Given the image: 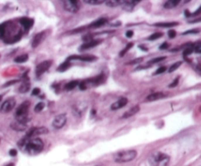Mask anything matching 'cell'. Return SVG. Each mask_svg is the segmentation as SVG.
<instances>
[{
	"label": "cell",
	"instance_id": "cell-1",
	"mask_svg": "<svg viewBox=\"0 0 201 166\" xmlns=\"http://www.w3.org/2000/svg\"><path fill=\"white\" fill-rule=\"evenodd\" d=\"M43 148H44V144L42 140L39 139V138H30V139L28 140L24 151H27L29 154L35 155V154L41 153Z\"/></svg>",
	"mask_w": 201,
	"mask_h": 166
},
{
	"label": "cell",
	"instance_id": "cell-2",
	"mask_svg": "<svg viewBox=\"0 0 201 166\" xmlns=\"http://www.w3.org/2000/svg\"><path fill=\"white\" fill-rule=\"evenodd\" d=\"M150 166H168L170 162V156L166 153L156 151L153 153L148 158Z\"/></svg>",
	"mask_w": 201,
	"mask_h": 166
},
{
	"label": "cell",
	"instance_id": "cell-3",
	"mask_svg": "<svg viewBox=\"0 0 201 166\" xmlns=\"http://www.w3.org/2000/svg\"><path fill=\"white\" fill-rule=\"evenodd\" d=\"M136 151L135 150H126L121 151L115 153L114 155V160L118 163H124V162H129L132 161L136 157Z\"/></svg>",
	"mask_w": 201,
	"mask_h": 166
},
{
	"label": "cell",
	"instance_id": "cell-4",
	"mask_svg": "<svg viewBox=\"0 0 201 166\" xmlns=\"http://www.w3.org/2000/svg\"><path fill=\"white\" fill-rule=\"evenodd\" d=\"M30 102H24L22 105H20L16 111V120L23 123H28L29 121V109H30Z\"/></svg>",
	"mask_w": 201,
	"mask_h": 166
},
{
	"label": "cell",
	"instance_id": "cell-5",
	"mask_svg": "<svg viewBox=\"0 0 201 166\" xmlns=\"http://www.w3.org/2000/svg\"><path fill=\"white\" fill-rule=\"evenodd\" d=\"M63 6L67 12L73 14L77 13L80 9L79 1H76V0H65V1H63Z\"/></svg>",
	"mask_w": 201,
	"mask_h": 166
},
{
	"label": "cell",
	"instance_id": "cell-6",
	"mask_svg": "<svg viewBox=\"0 0 201 166\" xmlns=\"http://www.w3.org/2000/svg\"><path fill=\"white\" fill-rule=\"evenodd\" d=\"M15 106H16V100L14 98H10V99L5 101L2 104V106H0V112H2V113H8V112H10L15 108Z\"/></svg>",
	"mask_w": 201,
	"mask_h": 166
},
{
	"label": "cell",
	"instance_id": "cell-7",
	"mask_svg": "<svg viewBox=\"0 0 201 166\" xmlns=\"http://www.w3.org/2000/svg\"><path fill=\"white\" fill-rule=\"evenodd\" d=\"M51 64H52V61H50V60L43 61V62H41L40 64H38L37 66H36V69H35L36 76H40L43 72H45L46 70H48L49 67H51Z\"/></svg>",
	"mask_w": 201,
	"mask_h": 166
},
{
	"label": "cell",
	"instance_id": "cell-8",
	"mask_svg": "<svg viewBox=\"0 0 201 166\" xmlns=\"http://www.w3.org/2000/svg\"><path fill=\"white\" fill-rule=\"evenodd\" d=\"M67 122V116L65 113H61L55 116V118L53 119L52 125L55 129H61Z\"/></svg>",
	"mask_w": 201,
	"mask_h": 166
},
{
	"label": "cell",
	"instance_id": "cell-9",
	"mask_svg": "<svg viewBox=\"0 0 201 166\" xmlns=\"http://www.w3.org/2000/svg\"><path fill=\"white\" fill-rule=\"evenodd\" d=\"M48 133V130H47V128L45 127H35V128H32L30 129V131L28 132V134L26 135L25 137L29 138H33L35 136H37V135H41V134H46Z\"/></svg>",
	"mask_w": 201,
	"mask_h": 166
},
{
	"label": "cell",
	"instance_id": "cell-10",
	"mask_svg": "<svg viewBox=\"0 0 201 166\" xmlns=\"http://www.w3.org/2000/svg\"><path fill=\"white\" fill-rule=\"evenodd\" d=\"M68 61L71 60H80V61H83V62H92L97 60V58L93 55H72L67 59Z\"/></svg>",
	"mask_w": 201,
	"mask_h": 166
},
{
	"label": "cell",
	"instance_id": "cell-11",
	"mask_svg": "<svg viewBox=\"0 0 201 166\" xmlns=\"http://www.w3.org/2000/svg\"><path fill=\"white\" fill-rule=\"evenodd\" d=\"M86 109V104L83 102H79L76 106H73V111H74L75 115H78V116H82L83 112L85 111Z\"/></svg>",
	"mask_w": 201,
	"mask_h": 166
},
{
	"label": "cell",
	"instance_id": "cell-12",
	"mask_svg": "<svg viewBox=\"0 0 201 166\" xmlns=\"http://www.w3.org/2000/svg\"><path fill=\"white\" fill-rule=\"evenodd\" d=\"M128 104V99L127 98H120L119 100H117L115 103H113L111 105V109L112 111H116V109H120Z\"/></svg>",
	"mask_w": 201,
	"mask_h": 166
},
{
	"label": "cell",
	"instance_id": "cell-13",
	"mask_svg": "<svg viewBox=\"0 0 201 166\" xmlns=\"http://www.w3.org/2000/svg\"><path fill=\"white\" fill-rule=\"evenodd\" d=\"M164 97H166V94H164L163 92H155L148 95L146 97V99H145V102H154V101L163 99Z\"/></svg>",
	"mask_w": 201,
	"mask_h": 166
},
{
	"label": "cell",
	"instance_id": "cell-14",
	"mask_svg": "<svg viewBox=\"0 0 201 166\" xmlns=\"http://www.w3.org/2000/svg\"><path fill=\"white\" fill-rule=\"evenodd\" d=\"M44 38H45V32H41L39 33H37V34H35V37H33V39H32V48L37 47L38 45H39L41 42L44 40Z\"/></svg>",
	"mask_w": 201,
	"mask_h": 166
},
{
	"label": "cell",
	"instance_id": "cell-15",
	"mask_svg": "<svg viewBox=\"0 0 201 166\" xmlns=\"http://www.w3.org/2000/svg\"><path fill=\"white\" fill-rule=\"evenodd\" d=\"M102 42V40H100V39H93V40L89 41V42H85V43H83L82 46L80 47V51H83V50H87V49H90V48H93V47L97 46L98 44H100Z\"/></svg>",
	"mask_w": 201,
	"mask_h": 166
},
{
	"label": "cell",
	"instance_id": "cell-16",
	"mask_svg": "<svg viewBox=\"0 0 201 166\" xmlns=\"http://www.w3.org/2000/svg\"><path fill=\"white\" fill-rule=\"evenodd\" d=\"M20 22H21V25L23 26V27L26 30H29L30 27L33 26V20L30 19V18H27V17L22 18L20 20Z\"/></svg>",
	"mask_w": 201,
	"mask_h": 166
},
{
	"label": "cell",
	"instance_id": "cell-17",
	"mask_svg": "<svg viewBox=\"0 0 201 166\" xmlns=\"http://www.w3.org/2000/svg\"><path fill=\"white\" fill-rule=\"evenodd\" d=\"M11 127L16 131H24V130H26L28 127V123H23V122L17 121L16 120L15 122H13L12 124H11Z\"/></svg>",
	"mask_w": 201,
	"mask_h": 166
},
{
	"label": "cell",
	"instance_id": "cell-18",
	"mask_svg": "<svg viewBox=\"0 0 201 166\" xmlns=\"http://www.w3.org/2000/svg\"><path fill=\"white\" fill-rule=\"evenodd\" d=\"M139 1H123V9L128 11V12H130L136 4H138Z\"/></svg>",
	"mask_w": 201,
	"mask_h": 166
},
{
	"label": "cell",
	"instance_id": "cell-19",
	"mask_svg": "<svg viewBox=\"0 0 201 166\" xmlns=\"http://www.w3.org/2000/svg\"><path fill=\"white\" fill-rule=\"evenodd\" d=\"M139 109H140V108H139V106H133L132 109H130L129 111H128L124 115H123V118H129V117H130V116H133V115H135V113H138V112L139 111Z\"/></svg>",
	"mask_w": 201,
	"mask_h": 166
},
{
	"label": "cell",
	"instance_id": "cell-20",
	"mask_svg": "<svg viewBox=\"0 0 201 166\" xmlns=\"http://www.w3.org/2000/svg\"><path fill=\"white\" fill-rule=\"evenodd\" d=\"M154 26H155V27H169V29H171V27H174L178 26V22H157V24H155Z\"/></svg>",
	"mask_w": 201,
	"mask_h": 166
},
{
	"label": "cell",
	"instance_id": "cell-21",
	"mask_svg": "<svg viewBox=\"0 0 201 166\" xmlns=\"http://www.w3.org/2000/svg\"><path fill=\"white\" fill-rule=\"evenodd\" d=\"M106 22H107V19L101 18V19H98V20H96V21H94L92 24H90L89 27H100L104 26Z\"/></svg>",
	"mask_w": 201,
	"mask_h": 166
},
{
	"label": "cell",
	"instance_id": "cell-22",
	"mask_svg": "<svg viewBox=\"0 0 201 166\" xmlns=\"http://www.w3.org/2000/svg\"><path fill=\"white\" fill-rule=\"evenodd\" d=\"M180 4V0H169L164 3V8L166 9H172V8L177 7Z\"/></svg>",
	"mask_w": 201,
	"mask_h": 166
},
{
	"label": "cell",
	"instance_id": "cell-23",
	"mask_svg": "<svg viewBox=\"0 0 201 166\" xmlns=\"http://www.w3.org/2000/svg\"><path fill=\"white\" fill-rule=\"evenodd\" d=\"M30 88V83L29 81H25L21 84V86L19 87V92L20 93H27Z\"/></svg>",
	"mask_w": 201,
	"mask_h": 166
},
{
	"label": "cell",
	"instance_id": "cell-24",
	"mask_svg": "<svg viewBox=\"0 0 201 166\" xmlns=\"http://www.w3.org/2000/svg\"><path fill=\"white\" fill-rule=\"evenodd\" d=\"M70 67H71V63H70V61L66 60L65 62H64L63 64H61L60 66L58 67L57 70H58V71H61V72H63V71H66L67 69H70Z\"/></svg>",
	"mask_w": 201,
	"mask_h": 166
},
{
	"label": "cell",
	"instance_id": "cell-25",
	"mask_svg": "<svg viewBox=\"0 0 201 166\" xmlns=\"http://www.w3.org/2000/svg\"><path fill=\"white\" fill-rule=\"evenodd\" d=\"M79 83L80 82L78 80H73V81H71V82H69V83L66 84L65 89L67 90V91H71V90L76 88V87L79 85Z\"/></svg>",
	"mask_w": 201,
	"mask_h": 166
},
{
	"label": "cell",
	"instance_id": "cell-26",
	"mask_svg": "<svg viewBox=\"0 0 201 166\" xmlns=\"http://www.w3.org/2000/svg\"><path fill=\"white\" fill-rule=\"evenodd\" d=\"M28 60H29V56L27 54H23V55L18 56V57L15 59V62L18 64H22V63H26Z\"/></svg>",
	"mask_w": 201,
	"mask_h": 166
},
{
	"label": "cell",
	"instance_id": "cell-27",
	"mask_svg": "<svg viewBox=\"0 0 201 166\" xmlns=\"http://www.w3.org/2000/svg\"><path fill=\"white\" fill-rule=\"evenodd\" d=\"M122 3L123 1H119V0H109V1H106V4L109 7H117Z\"/></svg>",
	"mask_w": 201,
	"mask_h": 166
},
{
	"label": "cell",
	"instance_id": "cell-28",
	"mask_svg": "<svg viewBox=\"0 0 201 166\" xmlns=\"http://www.w3.org/2000/svg\"><path fill=\"white\" fill-rule=\"evenodd\" d=\"M133 46V43H132V42H130V43H128L127 46H126V48L123 49L122 51H121V53H120V57H123V56H125L126 53L129 51V50H130V48H132Z\"/></svg>",
	"mask_w": 201,
	"mask_h": 166
},
{
	"label": "cell",
	"instance_id": "cell-29",
	"mask_svg": "<svg viewBox=\"0 0 201 166\" xmlns=\"http://www.w3.org/2000/svg\"><path fill=\"white\" fill-rule=\"evenodd\" d=\"M161 36H163V33H162V32H155V33H153V34H151V35L149 36L148 40H150V41L156 40V39L160 38Z\"/></svg>",
	"mask_w": 201,
	"mask_h": 166
},
{
	"label": "cell",
	"instance_id": "cell-30",
	"mask_svg": "<svg viewBox=\"0 0 201 166\" xmlns=\"http://www.w3.org/2000/svg\"><path fill=\"white\" fill-rule=\"evenodd\" d=\"M183 64V62H177V63H175L174 64H172L171 67L169 69V72H173V71H175L176 69H178V67H181V64Z\"/></svg>",
	"mask_w": 201,
	"mask_h": 166
},
{
	"label": "cell",
	"instance_id": "cell-31",
	"mask_svg": "<svg viewBox=\"0 0 201 166\" xmlns=\"http://www.w3.org/2000/svg\"><path fill=\"white\" fill-rule=\"evenodd\" d=\"M6 34V24L0 26V38H3Z\"/></svg>",
	"mask_w": 201,
	"mask_h": 166
},
{
	"label": "cell",
	"instance_id": "cell-32",
	"mask_svg": "<svg viewBox=\"0 0 201 166\" xmlns=\"http://www.w3.org/2000/svg\"><path fill=\"white\" fill-rule=\"evenodd\" d=\"M85 3L91 4V5H100L103 3L102 0H85Z\"/></svg>",
	"mask_w": 201,
	"mask_h": 166
},
{
	"label": "cell",
	"instance_id": "cell-33",
	"mask_svg": "<svg viewBox=\"0 0 201 166\" xmlns=\"http://www.w3.org/2000/svg\"><path fill=\"white\" fill-rule=\"evenodd\" d=\"M44 106H45V105H44L43 103H38L37 105L35 106V112H40V111L44 109Z\"/></svg>",
	"mask_w": 201,
	"mask_h": 166
},
{
	"label": "cell",
	"instance_id": "cell-34",
	"mask_svg": "<svg viewBox=\"0 0 201 166\" xmlns=\"http://www.w3.org/2000/svg\"><path fill=\"white\" fill-rule=\"evenodd\" d=\"M166 57H159V58H156V59H152L151 61L148 62L149 64H157L159 63V62H162L163 60H165Z\"/></svg>",
	"mask_w": 201,
	"mask_h": 166
},
{
	"label": "cell",
	"instance_id": "cell-35",
	"mask_svg": "<svg viewBox=\"0 0 201 166\" xmlns=\"http://www.w3.org/2000/svg\"><path fill=\"white\" fill-rule=\"evenodd\" d=\"M193 51L197 54H201V42H198L193 46Z\"/></svg>",
	"mask_w": 201,
	"mask_h": 166
},
{
	"label": "cell",
	"instance_id": "cell-36",
	"mask_svg": "<svg viewBox=\"0 0 201 166\" xmlns=\"http://www.w3.org/2000/svg\"><path fill=\"white\" fill-rule=\"evenodd\" d=\"M192 52H193V46H188V48L185 49V51H183V56L186 57V56L190 55Z\"/></svg>",
	"mask_w": 201,
	"mask_h": 166
},
{
	"label": "cell",
	"instance_id": "cell-37",
	"mask_svg": "<svg viewBox=\"0 0 201 166\" xmlns=\"http://www.w3.org/2000/svg\"><path fill=\"white\" fill-rule=\"evenodd\" d=\"M167 70V67H158L157 70L153 74V75H157V74H163V72H165Z\"/></svg>",
	"mask_w": 201,
	"mask_h": 166
},
{
	"label": "cell",
	"instance_id": "cell-38",
	"mask_svg": "<svg viewBox=\"0 0 201 166\" xmlns=\"http://www.w3.org/2000/svg\"><path fill=\"white\" fill-rule=\"evenodd\" d=\"M168 35H169L170 38H174V37H176V35H177V32H176L175 29H170L168 32Z\"/></svg>",
	"mask_w": 201,
	"mask_h": 166
},
{
	"label": "cell",
	"instance_id": "cell-39",
	"mask_svg": "<svg viewBox=\"0 0 201 166\" xmlns=\"http://www.w3.org/2000/svg\"><path fill=\"white\" fill-rule=\"evenodd\" d=\"M178 80H180V77H177V78H176V79H175L174 81H173V83L170 84V85H169L170 88H174V87L177 86L178 83Z\"/></svg>",
	"mask_w": 201,
	"mask_h": 166
},
{
	"label": "cell",
	"instance_id": "cell-40",
	"mask_svg": "<svg viewBox=\"0 0 201 166\" xmlns=\"http://www.w3.org/2000/svg\"><path fill=\"white\" fill-rule=\"evenodd\" d=\"M160 50H165V49H168L169 48V44L167 43V42H165V43H163L162 45H160Z\"/></svg>",
	"mask_w": 201,
	"mask_h": 166
},
{
	"label": "cell",
	"instance_id": "cell-41",
	"mask_svg": "<svg viewBox=\"0 0 201 166\" xmlns=\"http://www.w3.org/2000/svg\"><path fill=\"white\" fill-rule=\"evenodd\" d=\"M199 32H198L197 29H192V30H188V32H183V34L185 35V34H189V33H198Z\"/></svg>",
	"mask_w": 201,
	"mask_h": 166
},
{
	"label": "cell",
	"instance_id": "cell-42",
	"mask_svg": "<svg viewBox=\"0 0 201 166\" xmlns=\"http://www.w3.org/2000/svg\"><path fill=\"white\" fill-rule=\"evenodd\" d=\"M133 30H128V32H126V36H127V37H129V38L133 37Z\"/></svg>",
	"mask_w": 201,
	"mask_h": 166
},
{
	"label": "cell",
	"instance_id": "cell-43",
	"mask_svg": "<svg viewBox=\"0 0 201 166\" xmlns=\"http://www.w3.org/2000/svg\"><path fill=\"white\" fill-rule=\"evenodd\" d=\"M40 93V89H38V88H35L33 89V91L32 94L33 95V96H36V95H38Z\"/></svg>",
	"mask_w": 201,
	"mask_h": 166
},
{
	"label": "cell",
	"instance_id": "cell-44",
	"mask_svg": "<svg viewBox=\"0 0 201 166\" xmlns=\"http://www.w3.org/2000/svg\"><path fill=\"white\" fill-rule=\"evenodd\" d=\"M9 154H10L11 156H16L17 155V151L14 150V148H12V150H10Z\"/></svg>",
	"mask_w": 201,
	"mask_h": 166
},
{
	"label": "cell",
	"instance_id": "cell-45",
	"mask_svg": "<svg viewBox=\"0 0 201 166\" xmlns=\"http://www.w3.org/2000/svg\"><path fill=\"white\" fill-rule=\"evenodd\" d=\"M200 14H201V6H200L199 8H198V9H197L196 11H195V12H194L193 14H191V15H192V16H197V15H200Z\"/></svg>",
	"mask_w": 201,
	"mask_h": 166
},
{
	"label": "cell",
	"instance_id": "cell-46",
	"mask_svg": "<svg viewBox=\"0 0 201 166\" xmlns=\"http://www.w3.org/2000/svg\"><path fill=\"white\" fill-rule=\"evenodd\" d=\"M16 82H18V80H14V81H10V82H8L7 84H5V85H3V87H7V86H9V85H12V84H14V83H16Z\"/></svg>",
	"mask_w": 201,
	"mask_h": 166
},
{
	"label": "cell",
	"instance_id": "cell-47",
	"mask_svg": "<svg viewBox=\"0 0 201 166\" xmlns=\"http://www.w3.org/2000/svg\"><path fill=\"white\" fill-rule=\"evenodd\" d=\"M142 61V58H140V59H135V61H133V62H130L129 64H135V63H138V62H141Z\"/></svg>",
	"mask_w": 201,
	"mask_h": 166
},
{
	"label": "cell",
	"instance_id": "cell-48",
	"mask_svg": "<svg viewBox=\"0 0 201 166\" xmlns=\"http://www.w3.org/2000/svg\"><path fill=\"white\" fill-rule=\"evenodd\" d=\"M200 21H201V19H199V20H195V21L191 22H200Z\"/></svg>",
	"mask_w": 201,
	"mask_h": 166
},
{
	"label": "cell",
	"instance_id": "cell-49",
	"mask_svg": "<svg viewBox=\"0 0 201 166\" xmlns=\"http://www.w3.org/2000/svg\"><path fill=\"white\" fill-rule=\"evenodd\" d=\"M6 166H14V164H13V163H10V164H8Z\"/></svg>",
	"mask_w": 201,
	"mask_h": 166
},
{
	"label": "cell",
	"instance_id": "cell-50",
	"mask_svg": "<svg viewBox=\"0 0 201 166\" xmlns=\"http://www.w3.org/2000/svg\"><path fill=\"white\" fill-rule=\"evenodd\" d=\"M1 99H2V96H0V101H1Z\"/></svg>",
	"mask_w": 201,
	"mask_h": 166
}]
</instances>
